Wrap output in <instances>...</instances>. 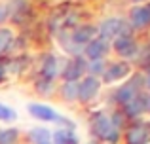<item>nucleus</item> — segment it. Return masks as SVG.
Wrapping results in <instances>:
<instances>
[{"label": "nucleus", "mask_w": 150, "mask_h": 144, "mask_svg": "<svg viewBox=\"0 0 150 144\" xmlns=\"http://www.w3.org/2000/svg\"><path fill=\"white\" fill-rule=\"evenodd\" d=\"M89 125H91V133L95 135L99 140H105L108 144H116L120 140V129H116V127L112 125L110 116L103 114V112H97V114L91 116Z\"/></svg>", "instance_id": "1"}, {"label": "nucleus", "mask_w": 150, "mask_h": 144, "mask_svg": "<svg viewBox=\"0 0 150 144\" xmlns=\"http://www.w3.org/2000/svg\"><path fill=\"white\" fill-rule=\"evenodd\" d=\"M27 110H29V114L33 116L34 119H38V122H51V123H63V125L67 127H74L72 123L69 122V119L65 118V116H61L55 108L48 106V104H42V103H30L29 106H27Z\"/></svg>", "instance_id": "2"}, {"label": "nucleus", "mask_w": 150, "mask_h": 144, "mask_svg": "<svg viewBox=\"0 0 150 144\" xmlns=\"http://www.w3.org/2000/svg\"><path fill=\"white\" fill-rule=\"evenodd\" d=\"M129 29H131V27L125 23V19L108 17V19H105V21H101V25L97 27V34H99V38H103V40L110 42V40H114V38H118L120 34L129 32Z\"/></svg>", "instance_id": "3"}, {"label": "nucleus", "mask_w": 150, "mask_h": 144, "mask_svg": "<svg viewBox=\"0 0 150 144\" xmlns=\"http://www.w3.org/2000/svg\"><path fill=\"white\" fill-rule=\"evenodd\" d=\"M143 85H144V78L137 74V76H133L127 84H124L120 89H118L116 95H114V100L124 106V104H127L131 99H135V97L139 95L141 89H143Z\"/></svg>", "instance_id": "4"}, {"label": "nucleus", "mask_w": 150, "mask_h": 144, "mask_svg": "<svg viewBox=\"0 0 150 144\" xmlns=\"http://www.w3.org/2000/svg\"><path fill=\"white\" fill-rule=\"evenodd\" d=\"M112 48L122 59H133V57H137V53H139V44L135 42L133 34H129V32L120 34L118 38H114Z\"/></svg>", "instance_id": "5"}, {"label": "nucleus", "mask_w": 150, "mask_h": 144, "mask_svg": "<svg viewBox=\"0 0 150 144\" xmlns=\"http://www.w3.org/2000/svg\"><path fill=\"white\" fill-rule=\"evenodd\" d=\"M101 80L95 76H84L78 81V100L82 103H91L101 91Z\"/></svg>", "instance_id": "6"}, {"label": "nucleus", "mask_w": 150, "mask_h": 144, "mask_svg": "<svg viewBox=\"0 0 150 144\" xmlns=\"http://www.w3.org/2000/svg\"><path fill=\"white\" fill-rule=\"evenodd\" d=\"M127 25L131 29H146V27H150V4L131 8Z\"/></svg>", "instance_id": "7"}, {"label": "nucleus", "mask_w": 150, "mask_h": 144, "mask_svg": "<svg viewBox=\"0 0 150 144\" xmlns=\"http://www.w3.org/2000/svg\"><path fill=\"white\" fill-rule=\"evenodd\" d=\"M108 49H110L108 42L97 36V38H93L88 46H84V51L82 53H84V57L89 59V61H101L103 57L108 53Z\"/></svg>", "instance_id": "8"}, {"label": "nucleus", "mask_w": 150, "mask_h": 144, "mask_svg": "<svg viewBox=\"0 0 150 144\" xmlns=\"http://www.w3.org/2000/svg\"><path fill=\"white\" fill-rule=\"evenodd\" d=\"M131 74V67L127 63H114L103 72V81L105 84H114V81H122Z\"/></svg>", "instance_id": "9"}, {"label": "nucleus", "mask_w": 150, "mask_h": 144, "mask_svg": "<svg viewBox=\"0 0 150 144\" xmlns=\"http://www.w3.org/2000/svg\"><path fill=\"white\" fill-rule=\"evenodd\" d=\"M125 142L127 144H148L150 142V127L143 123H135L125 131Z\"/></svg>", "instance_id": "10"}, {"label": "nucleus", "mask_w": 150, "mask_h": 144, "mask_svg": "<svg viewBox=\"0 0 150 144\" xmlns=\"http://www.w3.org/2000/svg\"><path fill=\"white\" fill-rule=\"evenodd\" d=\"M93 38H97V27L95 25H80L70 32V42H74L78 46H88Z\"/></svg>", "instance_id": "11"}, {"label": "nucleus", "mask_w": 150, "mask_h": 144, "mask_svg": "<svg viewBox=\"0 0 150 144\" xmlns=\"http://www.w3.org/2000/svg\"><path fill=\"white\" fill-rule=\"evenodd\" d=\"M86 68H88V63L84 61L82 55H78L74 61H70V63L67 65V68L63 70V76H65L67 81H78L80 78H84Z\"/></svg>", "instance_id": "12"}, {"label": "nucleus", "mask_w": 150, "mask_h": 144, "mask_svg": "<svg viewBox=\"0 0 150 144\" xmlns=\"http://www.w3.org/2000/svg\"><path fill=\"white\" fill-rule=\"evenodd\" d=\"M124 112L129 118H137V116L144 114L146 112V95L139 93L135 99H131L127 104H124Z\"/></svg>", "instance_id": "13"}, {"label": "nucleus", "mask_w": 150, "mask_h": 144, "mask_svg": "<svg viewBox=\"0 0 150 144\" xmlns=\"http://www.w3.org/2000/svg\"><path fill=\"white\" fill-rule=\"evenodd\" d=\"M51 142L53 144H78L72 127H59V129H55L51 133Z\"/></svg>", "instance_id": "14"}, {"label": "nucleus", "mask_w": 150, "mask_h": 144, "mask_svg": "<svg viewBox=\"0 0 150 144\" xmlns=\"http://www.w3.org/2000/svg\"><path fill=\"white\" fill-rule=\"evenodd\" d=\"M57 65H59V59L55 55H48V57H46L44 65H42V78H44V80L53 81V78L59 74Z\"/></svg>", "instance_id": "15"}, {"label": "nucleus", "mask_w": 150, "mask_h": 144, "mask_svg": "<svg viewBox=\"0 0 150 144\" xmlns=\"http://www.w3.org/2000/svg\"><path fill=\"white\" fill-rule=\"evenodd\" d=\"M29 138L34 144H51V131L46 127H33L29 131Z\"/></svg>", "instance_id": "16"}, {"label": "nucleus", "mask_w": 150, "mask_h": 144, "mask_svg": "<svg viewBox=\"0 0 150 144\" xmlns=\"http://www.w3.org/2000/svg\"><path fill=\"white\" fill-rule=\"evenodd\" d=\"M61 97L67 103L78 100V81H65L61 85Z\"/></svg>", "instance_id": "17"}, {"label": "nucleus", "mask_w": 150, "mask_h": 144, "mask_svg": "<svg viewBox=\"0 0 150 144\" xmlns=\"http://www.w3.org/2000/svg\"><path fill=\"white\" fill-rule=\"evenodd\" d=\"M11 42H13V32H11V29L0 27V55L11 46Z\"/></svg>", "instance_id": "18"}, {"label": "nucleus", "mask_w": 150, "mask_h": 144, "mask_svg": "<svg viewBox=\"0 0 150 144\" xmlns=\"http://www.w3.org/2000/svg\"><path fill=\"white\" fill-rule=\"evenodd\" d=\"M17 140H19V131L15 127L0 131V144H15Z\"/></svg>", "instance_id": "19"}, {"label": "nucleus", "mask_w": 150, "mask_h": 144, "mask_svg": "<svg viewBox=\"0 0 150 144\" xmlns=\"http://www.w3.org/2000/svg\"><path fill=\"white\" fill-rule=\"evenodd\" d=\"M15 119H17V112H15V108L0 103V122L11 123V122H15Z\"/></svg>", "instance_id": "20"}, {"label": "nucleus", "mask_w": 150, "mask_h": 144, "mask_svg": "<svg viewBox=\"0 0 150 144\" xmlns=\"http://www.w3.org/2000/svg\"><path fill=\"white\" fill-rule=\"evenodd\" d=\"M88 70H89V76H99V74L105 72V61H91L89 63V67H88Z\"/></svg>", "instance_id": "21"}, {"label": "nucleus", "mask_w": 150, "mask_h": 144, "mask_svg": "<svg viewBox=\"0 0 150 144\" xmlns=\"http://www.w3.org/2000/svg\"><path fill=\"white\" fill-rule=\"evenodd\" d=\"M51 87H53V84H51L50 80H44V78H42V80L36 81V89H38L40 93H44V95H46V93H50Z\"/></svg>", "instance_id": "22"}, {"label": "nucleus", "mask_w": 150, "mask_h": 144, "mask_svg": "<svg viewBox=\"0 0 150 144\" xmlns=\"http://www.w3.org/2000/svg\"><path fill=\"white\" fill-rule=\"evenodd\" d=\"M6 80V65H4V61H0V84Z\"/></svg>", "instance_id": "23"}, {"label": "nucleus", "mask_w": 150, "mask_h": 144, "mask_svg": "<svg viewBox=\"0 0 150 144\" xmlns=\"http://www.w3.org/2000/svg\"><path fill=\"white\" fill-rule=\"evenodd\" d=\"M6 17H8V8L6 6H0V23H2Z\"/></svg>", "instance_id": "24"}, {"label": "nucleus", "mask_w": 150, "mask_h": 144, "mask_svg": "<svg viewBox=\"0 0 150 144\" xmlns=\"http://www.w3.org/2000/svg\"><path fill=\"white\" fill-rule=\"evenodd\" d=\"M143 65H144V68H146V70L150 72V55H148V57H146V59H144V61H143Z\"/></svg>", "instance_id": "25"}, {"label": "nucleus", "mask_w": 150, "mask_h": 144, "mask_svg": "<svg viewBox=\"0 0 150 144\" xmlns=\"http://www.w3.org/2000/svg\"><path fill=\"white\" fill-rule=\"evenodd\" d=\"M144 85H146V87L150 89V72L146 74V78H144Z\"/></svg>", "instance_id": "26"}, {"label": "nucleus", "mask_w": 150, "mask_h": 144, "mask_svg": "<svg viewBox=\"0 0 150 144\" xmlns=\"http://www.w3.org/2000/svg\"><path fill=\"white\" fill-rule=\"evenodd\" d=\"M146 112H150V95H146Z\"/></svg>", "instance_id": "27"}, {"label": "nucleus", "mask_w": 150, "mask_h": 144, "mask_svg": "<svg viewBox=\"0 0 150 144\" xmlns=\"http://www.w3.org/2000/svg\"><path fill=\"white\" fill-rule=\"evenodd\" d=\"M131 2H146V0H131Z\"/></svg>", "instance_id": "28"}]
</instances>
